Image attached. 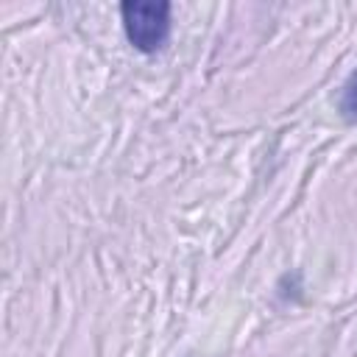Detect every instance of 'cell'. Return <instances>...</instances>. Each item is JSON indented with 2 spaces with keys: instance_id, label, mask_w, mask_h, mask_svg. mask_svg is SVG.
I'll list each match as a JSON object with an SVG mask.
<instances>
[{
  "instance_id": "obj_1",
  "label": "cell",
  "mask_w": 357,
  "mask_h": 357,
  "mask_svg": "<svg viewBox=\"0 0 357 357\" xmlns=\"http://www.w3.org/2000/svg\"><path fill=\"white\" fill-rule=\"evenodd\" d=\"M120 22H123L126 39L131 42L134 50L156 53L170 39L173 6L165 0H159V3L128 0V3H120Z\"/></svg>"
},
{
  "instance_id": "obj_2",
  "label": "cell",
  "mask_w": 357,
  "mask_h": 357,
  "mask_svg": "<svg viewBox=\"0 0 357 357\" xmlns=\"http://www.w3.org/2000/svg\"><path fill=\"white\" fill-rule=\"evenodd\" d=\"M337 112H340V117L349 123V126H354L357 123V70L343 81V86H340V95H337Z\"/></svg>"
}]
</instances>
